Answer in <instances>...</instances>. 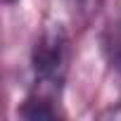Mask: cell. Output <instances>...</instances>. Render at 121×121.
I'll list each match as a JSON object with an SVG mask.
<instances>
[{
  "mask_svg": "<svg viewBox=\"0 0 121 121\" xmlns=\"http://www.w3.org/2000/svg\"><path fill=\"white\" fill-rule=\"evenodd\" d=\"M69 67V36L62 26H50L40 33L31 52L33 88L22 107L26 119H55L57 100Z\"/></svg>",
  "mask_w": 121,
  "mask_h": 121,
  "instance_id": "obj_1",
  "label": "cell"
},
{
  "mask_svg": "<svg viewBox=\"0 0 121 121\" xmlns=\"http://www.w3.org/2000/svg\"><path fill=\"white\" fill-rule=\"evenodd\" d=\"M64 5L71 10V14H74V17H78V19L88 22V19H93V17L100 12L102 0H64Z\"/></svg>",
  "mask_w": 121,
  "mask_h": 121,
  "instance_id": "obj_2",
  "label": "cell"
},
{
  "mask_svg": "<svg viewBox=\"0 0 121 121\" xmlns=\"http://www.w3.org/2000/svg\"><path fill=\"white\" fill-rule=\"evenodd\" d=\"M104 116H114V119H121V109H109Z\"/></svg>",
  "mask_w": 121,
  "mask_h": 121,
  "instance_id": "obj_3",
  "label": "cell"
},
{
  "mask_svg": "<svg viewBox=\"0 0 121 121\" xmlns=\"http://www.w3.org/2000/svg\"><path fill=\"white\" fill-rule=\"evenodd\" d=\"M5 3H12V0H5Z\"/></svg>",
  "mask_w": 121,
  "mask_h": 121,
  "instance_id": "obj_4",
  "label": "cell"
}]
</instances>
